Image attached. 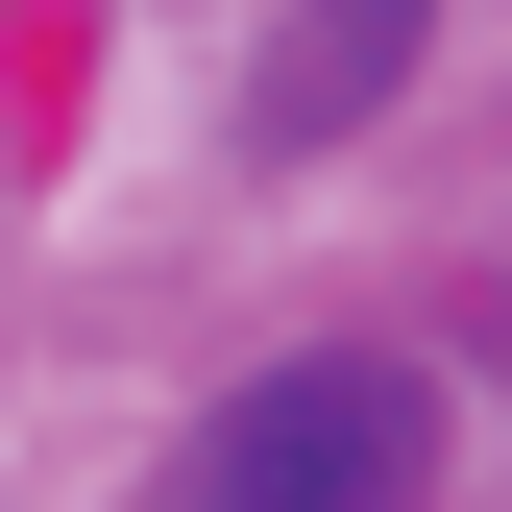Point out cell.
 I'll return each mask as SVG.
<instances>
[{"mask_svg": "<svg viewBox=\"0 0 512 512\" xmlns=\"http://www.w3.org/2000/svg\"><path fill=\"white\" fill-rule=\"evenodd\" d=\"M415 464H439V391L391 342H317L269 391H220V439L171 464V512H415Z\"/></svg>", "mask_w": 512, "mask_h": 512, "instance_id": "cell-1", "label": "cell"}, {"mask_svg": "<svg viewBox=\"0 0 512 512\" xmlns=\"http://www.w3.org/2000/svg\"><path fill=\"white\" fill-rule=\"evenodd\" d=\"M415 25H439V0H293V25H269V74H244V122H269V147H342V122L415 74Z\"/></svg>", "mask_w": 512, "mask_h": 512, "instance_id": "cell-2", "label": "cell"}]
</instances>
